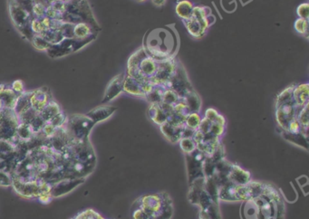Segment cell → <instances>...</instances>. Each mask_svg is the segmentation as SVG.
<instances>
[{
	"label": "cell",
	"instance_id": "6da1fadb",
	"mask_svg": "<svg viewBox=\"0 0 309 219\" xmlns=\"http://www.w3.org/2000/svg\"><path fill=\"white\" fill-rule=\"evenodd\" d=\"M283 205L279 190L269 184L266 193L243 201L241 219H276L278 208Z\"/></svg>",
	"mask_w": 309,
	"mask_h": 219
},
{
	"label": "cell",
	"instance_id": "7a4b0ae2",
	"mask_svg": "<svg viewBox=\"0 0 309 219\" xmlns=\"http://www.w3.org/2000/svg\"><path fill=\"white\" fill-rule=\"evenodd\" d=\"M143 47L148 55L157 61H162L174 57L177 42L170 31L164 28L154 29L146 36Z\"/></svg>",
	"mask_w": 309,
	"mask_h": 219
},
{
	"label": "cell",
	"instance_id": "3957f363",
	"mask_svg": "<svg viewBox=\"0 0 309 219\" xmlns=\"http://www.w3.org/2000/svg\"><path fill=\"white\" fill-rule=\"evenodd\" d=\"M135 203L149 219H171L173 215L172 199L166 192L140 197Z\"/></svg>",
	"mask_w": 309,
	"mask_h": 219
},
{
	"label": "cell",
	"instance_id": "277c9868",
	"mask_svg": "<svg viewBox=\"0 0 309 219\" xmlns=\"http://www.w3.org/2000/svg\"><path fill=\"white\" fill-rule=\"evenodd\" d=\"M268 186L267 183L252 180L242 185L228 183L218 189V199L228 202L248 200L266 193Z\"/></svg>",
	"mask_w": 309,
	"mask_h": 219
},
{
	"label": "cell",
	"instance_id": "5b68a950",
	"mask_svg": "<svg viewBox=\"0 0 309 219\" xmlns=\"http://www.w3.org/2000/svg\"><path fill=\"white\" fill-rule=\"evenodd\" d=\"M95 125V122L85 114L76 113L67 116L65 127L72 140V143H73L89 140V135Z\"/></svg>",
	"mask_w": 309,
	"mask_h": 219
},
{
	"label": "cell",
	"instance_id": "8992f818",
	"mask_svg": "<svg viewBox=\"0 0 309 219\" xmlns=\"http://www.w3.org/2000/svg\"><path fill=\"white\" fill-rule=\"evenodd\" d=\"M98 34H95L91 37L85 39H67L65 38L62 42L55 44H51L50 47L47 50V54L51 58H60L67 55L73 54L79 51L80 49L86 46L88 44L91 43L96 39Z\"/></svg>",
	"mask_w": 309,
	"mask_h": 219
},
{
	"label": "cell",
	"instance_id": "52a82bcc",
	"mask_svg": "<svg viewBox=\"0 0 309 219\" xmlns=\"http://www.w3.org/2000/svg\"><path fill=\"white\" fill-rule=\"evenodd\" d=\"M8 11L16 28L24 39L30 41L34 36L30 27L31 19L33 18L32 14L10 0H8Z\"/></svg>",
	"mask_w": 309,
	"mask_h": 219
},
{
	"label": "cell",
	"instance_id": "ba28073f",
	"mask_svg": "<svg viewBox=\"0 0 309 219\" xmlns=\"http://www.w3.org/2000/svg\"><path fill=\"white\" fill-rule=\"evenodd\" d=\"M19 115L12 109L0 111V140L13 142L19 124Z\"/></svg>",
	"mask_w": 309,
	"mask_h": 219
},
{
	"label": "cell",
	"instance_id": "9c48e42d",
	"mask_svg": "<svg viewBox=\"0 0 309 219\" xmlns=\"http://www.w3.org/2000/svg\"><path fill=\"white\" fill-rule=\"evenodd\" d=\"M167 87L175 91L181 98L184 97L187 92L193 90L185 68L179 62H177L175 72L167 84Z\"/></svg>",
	"mask_w": 309,
	"mask_h": 219
},
{
	"label": "cell",
	"instance_id": "30bf717a",
	"mask_svg": "<svg viewBox=\"0 0 309 219\" xmlns=\"http://www.w3.org/2000/svg\"><path fill=\"white\" fill-rule=\"evenodd\" d=\"M185 155L188 168L189 184H190L196 178L204 177L205 176L203 173V164L205 158H207L206 156L198 149L194 150L192 153Z\"/></svg>",
	"mask_w": 309,
	"mask_h": 219
},
{
	"label": "cell",
	"instance_id": "8fae6325",
	"mask_svg": "<svg viewBox=\"0 0 309 219\" xmlns=\"http://www.w3.org/2000/svg\"><path fill=\"white\" fill-rule=\"evenodd\" d=\"M85 177H64L51 184L50 194L52 198L60 197L72 192L85 182Z\"/></svg>",
	"mask_w": 309,
	"mask_h": 219
},
{
	"label": "cell",
	"instance_id": "7c38bea8",
	"mask_svg": "<svg viewBox=\"0 0 309 219\" xmlns=\"http://www.w3.org/2000/svg\"><path fill=\"white\" fill-rule=\"evenodd\" d=\"M177 61L174 57L158 61L157 72L152 77V85H162L167 86L170 78L175 72Z\"/></svg>",
	"mask_w": 309,
	"mask_h": 219
},
{
	"label": "cell",
	"instance_id": "4fadbf2b",
	"mask_svg": "<svg viewBox=\"0 0 309 219\" xmlns=\"http://www.w3.org/2000/svg\"><path fill=\"white\" fill-rule=\"evenodd\" d=\"M299 110L300 109L297 108L294 102L276 106V121L281 131H286L288 123L294 118H297Z\"/></svg>",
	"mask_w": 309,
	"mask_h": 219
},
{
	"label": "cell",
	"instance_id": "5bb4252c",
	"mask_svg": "<svg viewBox=\"0 0 309 219\" xmlns=\"http://www.w3.org/2000/svg\"><path fill=\"white\" fill-rule=\"evenodd\" d=\"M152 83L143 85V83L139 82L138 80L135 79L134 77L124 74V79H123V92H126L130 95L136 96V97H145L146 93L152 90Z\"/></svg>",
	"mask_w": 309,
	"mask_h": 219
},
{
	"label": "cell",
	"instance_id": "9a60e30c",
	"mask_svg": "<svg viewBox=\"0 0 309 219\" xmlns=\"http://www.w3.org/2000/svg\"><path fill=\"white\" fill-rule=\"evenodd\" d=\"M172 111H173L172 106L164 104V103H159V104H151L150 108L148 110V114H149V118L152 120V122L160 126L168 121Z\"/></svg>",
	"mask_w": 309,
	"mask_h": 219
},
{
	"label": "cell",
	"instance_id": "2e32d148",
	"mask_svg": "<svg viewBox=\"0 0 309 219\" xmlns=\"http://www.w3.org/2000/svg\"><path fill=\"white\" fill-rule=\"evenodd\" d=\"M123 79L124 73H120L110 81L104 91L102 104H108L123 92Z\"/></svg>",
	"mask_w": 309,
	"mask_h": 219
},
{
	"label": "cell",
	"instance_id": "e0dca14e",
	"mask_svg": "<svg viewBox=\"0 0 309 219\" xmlns=\"http://www.w3.org/2000/svg\"><path fill=\"white\" fill-rule=\"evenodd\" d=\"M53 100L52 93L48 87H41L32 91L30 97L31 107L40 112L49 102Z\"/></svg>",
	"mask_w": 309,
	"mask_h": 219
},
{
	"label": "cell",
	"instance_id": "ac0fdd59",
	"mask_svg": "<svg viewBox=\"0 0 309 219\" xmlns=\"http://www.w3.org/2000/svg\"><path fill=\"white\" fill-rule=\"evenodd\" d=\"M116 110L117 108L112 105H100L89 110L85 115L90 118L95 124H97L109 119L111 116L114 115Z\"/></svg>",
	"mask_w": 309,
	"mask_h": 219
},
{
	"label": "cell",
	"instance_id": "d6986e66",
	"mask_svg": "<svg viewBox=\"0 0 309 219\" xmlns=\"http://www.w3.org/2000/svg\"><path fill=\"white\" fill-rule=\"evenodd\" d=\"M228 182L231 184L242 185L251 181V176L249 171L243 170L238 165L231 163V168L227 174Z\"/></svg>",
	"mask_w": 309,
	"mask_h": 219
},
{
	"label": "cell",
	"instance_id": "ffe728a7",
	"mask_svg": "<svg viewBox=\"0 0 309 219\" xmlns=\"http://www.w3.org/2000/svg\"><path fill=\"white\" fill-rule=\"evenodd\" d=\"M293 100L298 109H302L305 105L309 104V86L308 83L295 86L293 90Z\"/></svg>",
	"mask_w": 309,
	"mask_h": 219
},
{
	"label": "cell",
	"instance_id": "44dd1931",
	"mask_svg": "<svg viewBox=\"0 0 309 219\" xmlns=\"http://www.w3.org/2000/svg\"><path fill=\"white\" fill-rule=\"evenodd\" d=\"M184 127L185 126H175L168 122L160 125L161 131L164 134V137L172 143H177L182 139V131Z\"/></svg>",
	"mask_w": 309,
	"mask_h": 219
},
{
	"label": "cell",
	"instance_id": "7402d4cb",
	"mask_svg": "<svg viewBox=\"0 0 309 219\" xmlns=\"http://www.w3.org/2000/svg\"><path fill=\"white\" fill-rule=\"evenodd\" d=\"M18 96L19 95L9 86L0 85V99L4 105V109H14Z\"/></svg>",
	"mask_w": 309,
	"mask_h": 219
},
{
	"label": "cell",
	"instance_id": "603a6c76",
	"mask_svg": "<svg viewBox=\"0 0 309 219\" xmlns=\"http://www.w3.org/2000/svg\"><path fill=\"white\" fill-rule=\"evenodd\" d=\"M193 7L192 2H190V0H181L178 1L176 4L175 12L182 21H185L191 18Z\"/></svg>",
	"mask_w": 309,
	"mask_h": 219
},
{
	"label": "cell",
	"instance_id": "cb8c5ba5",
	"mask_svg": "<svg viewBox=\"0 0 309 219\" xmlns=\"http://www.w3.org/2000/svg\"><path fill=\"white\" fill-rule=\"evenodd\" d=\"M199 219H221L218 202L213 201L205 207H201Z\"/></svg>",
	"mask_w": 309,
	"mask_h": 219
},
{
	"label": "cell",
	"instance_id": "d4e9b609",
	"mask_svg": "<svg viewBox=\"0 0 309 219\" xmlns=\"http://www.w3.org/2000/svg\"><path fill=\"white\" fill-rule=\"evenodd\" d=\"M98 33L99 32L85 22H81L73 25V38L75 39H85Z\"/></svg>",
	"mask_w": 309,
	"mask_h": 219
},
{
	"label": "cell",
	"instance_id": "484cf974",
	"mask_svg": "<svg viewBox=\"0 0 309 219\" xmlns=\"http://www.w3.org/2000/svg\"><path fill=\"white\" fill-rule=\"evenodd\" d=\"M183 23L185 24L190 37H193L195 39H200L206 33V31L202 28L200 22L197 19H194L193 17H191L188 20L183 21Z\"/></svg>",
	"mask_w": 309,
	"mask_h": 219
},
{
	"label": "cell",
	"instance_id": "4316f807",
	"mask_svg": "<svg viewBox=\"0 0 309 219\" xmlns=\"http://www.w3.org/2000/svg\"><path fill=\"white\" fill-rule=\"evenodd\" d=\"M281 134L285 140L289 141L291 143L297 145V146L304 148L305 150H308L309 148V138L308 135L300 132V133H290L285 131H281Z\"/></svg>",
	"mask_w": 309,
	"mask_h": 219
},
{
	"label": "cell",
	"instance_id": "83f0119b",
	"mask_svg": "<svg viewBox=\"0 0 309 219\" xmlns=\"http://www.w3.org/2000/svg\"><path fill=\"white\" fill-rule=\"evenodd\" d=\"M183 102L187 105L190 112H200L201 108V100L199 94L193 90L189 91L184 97H182Z\"/></svg>",
	"mask_w": 309,
	"mask_h": 219
},
{
	"label": "cell",
	"instance_id": "f1b7e54d",
	"mask_svg": "<svg viewBox=\"0 0 309 219\" xmlns=\"http://www.w3.org/2000/svg\"><path fill=\"white\" fill-rule=\"evenodd\" d=\"M62 111L60 105L55 102V100H51L48 104L45 106V108L39 112L40 116L45 120V122H48L58 113Z\"/></svg>",
	"mask_w": 309,
	"mask_h": 219
},
{
	"label": "cell",
	"instance_id": "f546056e",
	"mask_svg": "<svg viewBox=\"0 0 309 219\" xmlns=\"http://www.w3.org/2000/svg\"><path fill=\"white\" fill-rule=\"evenodd\" d=\"M31 94H32V91H24L18 96L15 107L13 109L18 115H20L22 112H24V110L30 108Z\"/></svg>",
	"mask_w": 309,
	"mask_h": 219
},
{
	"label": "cell",
	"instance_id": "4dcf8cb0",
	"mask_svg": "<svg viewBox=\"0 0 309 219\" xmlns=\"http://www.w3.org/2000/svg\"><path fill=\"white\" fill-rule=\"evenodd\" d=\"M148 55L146 53L145 49L143 46L141 48L138 49L136 52H134L133 55L130 56V58L128 59L127 62V70L131 69H136L140 65L141 61Z\"/></svg>",
	"mask_w": 309,
	"mask_h": 219
},
{
	"label": "cell",
	"instance_id": "1f68e13d",
	"mask_svg": "<svg viewBox=\"0 0 309 219\" xmlns=\"http://www.w3.org/2000/svg\"><path fill=\"white\" fill-rule=\"evenodd\" d=\"M42 36L50 44H55L62 42L65 37H63L60 30L58 29H46L41 34Z\"/></svg>",
	"mask_w": 309,
	"mask_h": 219
},
{
	"label": "cell",
	"instance_id": "d6a6232c",
	"mask_svg": "<svg viewBox=\"0 0 309 219\" xmlns=\"http://www.w3.org/2000/svg\"><path fill=\"white\" fill-rule=\"evenodd\" d=\"M294 87H295V85L288 86L287 88H285V90H283L279 93L276 99V106L294 102V100H293Z\"/></svg>",
	"mask_w": 309,
	"mask_h": 219
},
{
	"label": "cell",
	"instance_id": "836d02e7",
	"mask_svg": "<svg viewBox=\"0 0 309 219\" xmlns=\"http://www.w3.org/2000/svg\"><path fill=\"white\" fill-rule=\"evenodd\" d=\"M297 119L301 125L302 132L308 135V131H309V104L305 105L302 109H300L297 113Z\"/></svg>",
	"mask_w": 309,
	"mask_h": 219
},
{
	"label": "cell",
	"instance_id": "e575fe53",
	"mask_svg": "<svg viewBox=\"0 0 309 219\" xmlns=\"http://www.w3.org/2000/svg\"><path fill=\"white\" fill-rule=\"evenodd\" d=\"M294 29L302 37L309 38V19H297L294 23Z\"/></svg>",
	"mask_w": 309,
	"mask_h": 219
},
{
	"label": "cell",
	"instance_id": "d590c367",
	"mask_svg": "<svg viewBox=\"0 0 309 219\" xmlns=\"http://www.w3.org/2000/svg\"><path fill=\"white\" fill-rule=\"evenodd\" d=\"M182 98L180 97L175 91L173 90H171L170 88H167L164 92V95L162 98V102L161 103H164L165 104H168L170 106H174Z\"/></svg>",
	"mask_w": 309,
	"mask_h": 219
},
{
	"label": "cell",
	"instance_id": "8d00e7d4",
	"mask_svg": "<svg viewBox=\"0 0 309 219\" xmlns=\"http://www.w3.org/2000/svg\"><path fill=\"white\" fill-rule=\"evenodd\" d=\"M30 43L35 48L39 51H45V52H47V50L51 45L41 35H34L31 38Z\"/></svg>",
	"mask_w": 309,
	"mask_h": 219
},
{
	"label": "cell",
	"instance_id": "74e56055",
	"mask_svg": "<svg viewBox=\"0 0 309 219\" xmlns=\"http://www.w3.org/2000/svg\"><path fill=\"white\" fill-rule=\"evenodd\" d=\"M201 122V117L199 112H190L185 120V126L194 131L198 130Z\"/></svg>",
	"mask_w": 309,
	"mask_h": 219
},
{
	"label": "cell",
	"instance_id": "f35d334b",
	"mask_svg": "<svg viewBox=\"0 0 309 219\" xmlns=\"http://www.w3.org/2000/svg\"><path fill=\"white\" fill-rule=\"evenodd\" d=\"M179 144L181 146L182 152L185 154L191 153L194 150L197 149L196 143L192 138H182L179 141Z\"/></svg>",
	"mask_w": 309,
	"mask_h": 219
},
{
	"label": "cell",
	"instance_id": "ab89813d",
	"mask_svg": "<svg viewBox=\"0 0 309 219\" xmlns=\"http://www.w3.org/2000/svg\"><path fill=\"white\" fill-rule=\"evenodd\" d=\"M38 113H39L38 111L30 107L29 109L24 110V112H22L20 115H19V122L24 124H30V122L36 118V116Z\"/></svg>",
	"mask_w": 309,
	"mask_h": 219
},
{
	"label": "cell",
	"instance_id": "60d3db41",
	"mask_svg": "<svg viewBox=\"0 0 309 219\" xmlns=\"http://www.w3.org/2000/svg\"><path fill=\"white\" fill-rule=\"evenodd\" d=\"M67 121V115L62 110L60 113H58L57 115L55 116L51 121L50 123L55 126V128H61V127H64L66 125Z\"/></svg>",
	"mask_w": 309,
	"mask_h": 219
},
{
	"label": "cell",
	"instance_id": "b9f144b4",
	"mask_svg": "<svg viewBox=\"0 0 309 219\" xmlns=\"http://www.w3.org/2000/svg\"><path fill=\"white\" fill-rule=\"evenodd\" d=\"M45 120L43 119L42 117L40 116V114L38 113L37 116H36V118L30 122V124H28L29 126H30L31 129L33 130V131L35 132V133H38V132H40L41 131V130H42L43 127H44V125H45Z\"/></svg>",
	"mask_w": 309,
	"mask_h": 219
},
{
	"label": "cell",
	"instance_id": "7bdbcfd3",
	"mask_svg": "<svg viewBox=\"0 0 309 219\" xmlns=\"http://www.w3.org/2000/svg\"><path fill=\"white\" fill-rule=\"evenodd\" d=\"M47 6H44L40 3H35L32 8V17L35 19H41L46 15Z\"/></svg>",
	"mask_w": 309,
	"mask_h": 219
},
{
	"label": "cell",
	"instance_id": "ee69618b",
	"mask_svg": "<svg viewBox=\"0 0 309 219\" xmlns=\"http://www.w3.org/2000/svg\"><path fill=\"white\" fill-rule=\"evenodd\" d=\"M73 25L74 24H70V23H63L61 25L60 30L63 37L67 39H72L73 38Z\"/></svg>",
	"mask_w": 309,
	"mask_h": 219
},
{
	"label": "cell",
	"instance_id": "f6af8a7d",
	"mask_svg": "<svg viewBox=\"0 0 309 219\" xmlns=\"http://www.w3.org/2000/svg\"><path fill=\"white\" fill-rule=\"evenodd\" d=\"M31 30L34 33V35H41L44 31L46 30L43 26L40 19L32 18L30 22Z\"/></svg>",
	"mask_w": 309,
	"mask_h": 219
},
{
	"label": "cell",
	"instance_id": "bcb514c9",
	"mask_svg": "<svg viewBox=\"0 0 309 219\" xmlns=\"http://www.w3.org/2000/svg\"><path fill=\"white\" fill-rule=\"evenodd\" d=\"M73 219H104L92 209H87L82 213L78 214Z\"/></svg>",
	"mask_w": 309,
	"mask_h": 219
},
{
	"label": "cell",
	"instance_id": "7dc6e473",
	"mask_svg": "<svg viewBox=\"0 0 309 219\" xmlns=\"http://www.w3.org/2000/svg\"><path fill=\"white\" fill-rule=\"evenodd\" d=\"M297 15L298 19H309V4L308 2L302 3L297 6Z\"/></svg>",
	"mask_w": 309,
	"mask_h": 219
},
{
	"label": "cell",
	"instance_id": "c3c4849f",
	"mask_svg": "<svg viewBox=\"0 0 309 219\" xmlns=\"http://www.w3.org/2000/svg\"><path fill=\"white\" fill-rule=\"evenodd\" d=\"M12 185V176L6 171L0 170V186L9 187Z\"/></svg>",
	"mask_w": 309,
	"mask_h": 219
},
{
	"label": "cell",
	"instance_id": "681fc988",
	"mask_svg": "<svg viewBox=\"0 0 309 219\" xmlns=\"http://www.w3.org/2000/svg\"><path fill=\"white\" fill-rule=\"evenodd\" d=\"M10 1H12L18 6H21L22 8H24L26 11L32 14V8L35 4V0H10Z\"/></svg>",
	"mask_w": 309,
	"mask_h": 219
},
{
	"label": "cell",
	"instance_id": "f907efd6",
	"mask_svg": "<svg viewBox=\"0 0 309 219\" xmlns=\"http://www.w3.org/2000/svg\"><path fill=\"white\" fill-rule=\"evenodd\" d=\"M10 88L13 91H15L18 95L21 94L22 92L24 91V83L21 80H16L12 83V85L10 86Z\"/></svg>",
	"mask_w": 309,
	"mask_h": 219
},
{
	"label": "cell",
	"instance_id": "816d5d0a",
	"mask_svg": "<svg viewBox=\"0 0 309 219\" xmlns=\"http://www.w3.org/2000/svg\"><path fill=\"white\" fill-rule=\"evenodd\" d=\"M61 14L60 12H58V11H56L55 8H53L52 6H49L46 8V15H45V17H47V18H48L50 19H61Z\"/></svg>",
	"mask_w": 309,
	"mask_h": 219
},
{
	"label": "cell",
	"instance_id": "f5cc1de1",
	"mask_svg": "<svg viewBox=\"0 0 309 219\" xmlns=\"http://www.w3.org/2000/svg\"><path fill=\"white\" fill-rule=\"evenodd\" d=\"M218 114H219V112H218L217 110L214 109V108H209V109H207L206 111H205L204 118H206V119H208V120L211 121V122H214L217 120Z\"/></svg>",
	"mask_w": 309,
	"mask_h": 219
},
{
	"label": "cell",
	"instance_id": "db71d44e",
	"mask_svg": "<svg viewBox=\"0 0 309 219\" xmlns=\"http://www.w3.org/2000/svg\"><path fill=\"white\" fill-rule=\"evenodd\" d=\"M50 6H52L53 8H55L56 11H58V12H60L61 14H62V13H64L66 11L67 3L62 2V1H52V3H51Z\"/></svg>",
	"mask_w": 309,
	"mask_h": 219
},
{
	"label": "cell",
	"instance_id": "11a10c76",
	"mask_svg": "<svg viewBox=\"0 0 309 219\" xmlns=\"http://www.w3.org/2000/svg\"><path fill=\"white\" fill-rule=\"evenodd\" d=\"M43 26L45 27V29H50L51 28V24H52V19H48L47 17H44L40 19Z\"/></svg>",
	"mask_w": 309,
	"mask_h": 219
},
{
	"label": "cell",
	"instance_id": "9f6ffc18",
	"mask_svg": "<svg viewBox=\"0 0 309 219\" xmlns=\"http://www.w3.org/2000/svg\"><path fill=\"white\" fill-rule=\"evenodd\" d=\"M152 2L156 6H163L165 4L166 0H152Z\"/></svg>",
	"mask_w": 309,
	"mask_h": 219
},
{
	"label": "cell",
	"instance_id": "6f0895ef",
	"mask_svg": "<svg viewBox=\"0 0 309 219\" xmlns=\"http://www.w3.org/2000/svg\"><path fill=\"white\" fill-rule=\"evenodd\" d=\"M3 109H4V105H3V103H2V101H1V99H0V111Z\"/></svg>",
	"mask_w": 309,
	"mask_h": 219
},
{
	"label": "cell",
	"instance_id": "680465c9",
	"mask_svg": "<svg viewBox=\"0 0 309 219\" xmlns=\"http://www.w3.org/2000/svg\"><path fill=\"white\" fill-rule=\"evenodd\" d=\"M138 1H140V2H142V1H145V0H138Z\"/></svg>",
	"mask_w": 309,
	"mask_h": 219
}]
</instances>
